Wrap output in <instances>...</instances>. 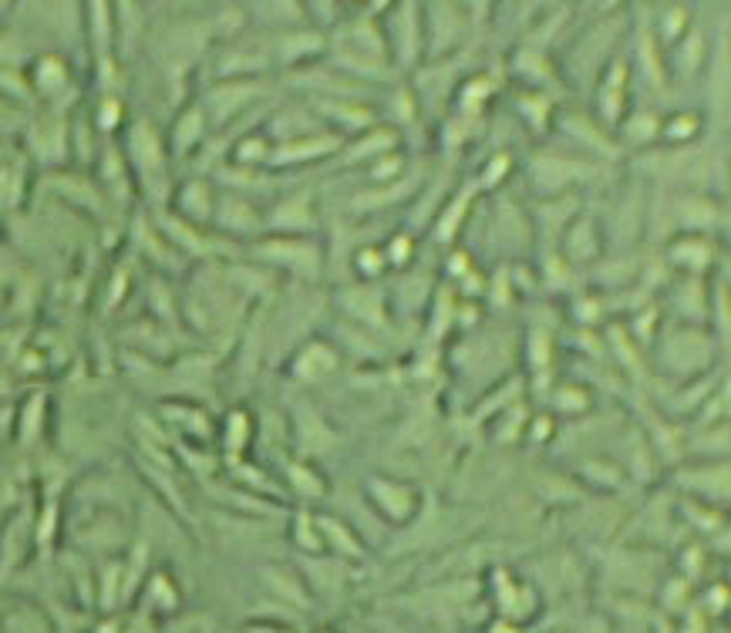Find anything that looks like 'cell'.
Returning <instances> with one entry per match:
<instances>
[{
    "instance_id": "1",
    "label": "cell",
    "mask_w": 731,
    "mask_h": 633,
    "mask_svg": "<svg viewBox=\"0 0 731 633\" xmlns=\"http://www.w3.org/2000/svg\"><path fill=\"white\" fill-rule=\"evenodd\" d=\"M375 496H378V506L391 515V519H405V515H411V509H414V496L408 492V489H401V486H388V482H381V486H375Z\"/></svg>"
},
{
    "instance_id": "2",
    "label": "cell",
    "mask_w": 731,
    "mask_h": 633,
    "mask_svg": "<svg viewBox=\"0 0 731 633\" xmlns=\"http://www.w3.org/2000/svg\"><path fill=\"white\" fill-rule=\"evenodd\" d=\"M101 633H115V626H101Z\"/></svg>"
}]
</instances>
